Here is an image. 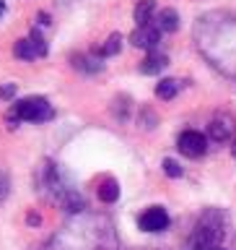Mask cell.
Returning a JSON list of instances; mask_svg holds the SVG:
<instances>
[{
  "label": "cell",
  "mask_w": 236,
  "mask_h": 250,
  "mask_svg": "<svg viewBox=\"0 0 236 250\" xmlns=\"http://www.w3.org/2000/svg\"><path fill=\"white\" fill-rule=\"evenodd\" d=\"M231 154H234V159H236V138H234V146H231Z\"/></svg>",
  "instance_id": "25"
},
{
  "label": "cell",
  "mask_w": 236,
  "mask_h": 250,
  "mask_svg": "<svg viewBox=\"0 0 236 250\" xmlns=\"http://www.w3.org/2000/svg\"><path fill=\"white\" fill-rule=\"evenodd\" d=\"M153 11H156V3L153 0H140L135 5V11H132V19H135L138 26H148V23H153Z\"/></svg>",
  "instance_id": "14"
},
{
  "label": "cell",
  "mask_w": 236,
  "mask_h": 250,
  "mask_svg": "<svg viewBox=\"0 0 236 250\" xmlns=\"http://www.w3.org/2000/svg\"><path fill=\"white\" fill-rule=\"evenodd\" d=\"M47 52H50V47H47V39L42 37L39 26L31 29V31H29V37L16 39V44H13V55H16L18 60H36V58H47Z\"/></svg>",
  "instance_id": "5"
},
{
  "label": "cell",
  "mask_w": 236,
  "mask_h": 250,
  "mask_svg": "<svg viewBox=\"0 0 236 250\" xmlns=\"http://www.w3.org/2000/svg\"><path fill=\"white\" fill-rule=\"evenodd\" d=\"M13 97H16V83L0 86V99H13Z\"/></svg>",
  "instance_id": "19"
},
{
  "label": "cell",
  "mask_w": 236,
  "mask_h": 250,
  "mask_svg": "<svg viewBox=\"0 0 236 250\" xmlns=\"http://www.w3.org/2000/svg\"><path fill=\"white\" fill-rule=\"evenodd\" d=\"M5 13V0H0V16Z\"/></svg>",
  "instance_id": "24"
},
{
  "label": "cell",
  "mask_w": 236,
  "mask_h": 250,
  "mask_svg": "<svg viewBox=\"0 0 236 250\" xmlns=\"http://www.w3.org/2000/svg\"><path fill=\"white\" fill-rule=\"evenodd\" d=\"M99 201L101 203H114L117 198H120V185H117V180L114 177H104L99 183Z\"/></svg>",
  "instance_id": "13"
},
{
  "label": "cell",
  "mask_w": 236,
  "mask_h": 250,
  "mask_svg": "<svg viewBox=\"0 0 236 250\" xmlns=\"http://www.w3.org/2000/svg\"><path fill=\"white\" fill-rule=\"evenodd\" d=\"M36 23H39V26H50V13L39 11V13H36Z\"/></svg>",
  "instance_id": "21"
},
{
  "label": "cell",
  "mask_w": 236,
  "mask_h": 250,
  "mask_svg": "<svg viewBox=\"0 0 236 250\" xmlns=\"http://www.w3.org/2000/svg\"><path fill=\"white\" fill-rule=\"evenodd\" d=\"M179 86H182V81H177V78H161V83L156 86V97L159 99H174Z\"/></svg>",
  "instance_id": "16"
},
{
  "label": "cell",
  "mask_w": 236,
  "mask_h": 250,
  "mask_svg": "<svg viewBox=\"0 0 236 250\" xmlns=\"http://www.w3.org/2000/svg\"><path fill=\"white\" fill-rule=\"evenodd\" d=\"M73 68L81 70V73H101L104 70V62H101V58L96 52L93 55H73Z\"/></svg>",
  "instance_id": "10"
},
{
  "label": "cell",
  "mask_w": 236,
  "mask_h": 250,
  "mask_svg": "<svg viewBox=\"0 0 236 250\" xmlns=\"http://www.w3.org/2000/svg\"><path fill=\"white\" fill-rule=\"evenodd\" d=\"M54 3H60V5H73V3H78V0H54Z\"/></svg>",
  "instance_id": "23"
},
{
  "label": "cell",
  "mask_w": 236,
  "mask_h": 250,
  "mask_svg": "<svg viewBox=\"0 0 236 250\" xmlns=\"http://www.w3.org/2000/svg\"><path fill=\"white\" fill-rule=\"evenodd\" d=\"M161 34L163 31L156 26V23H148V26H138L135 31L130 34V42L140 47V50H148V52H153L156 47L161 44Z\"/></svg>",
  "instance_id": "8"
},
{
  "label": "cell",
  "mask_w": 236,
  "mask_h": 250,
  "mask_svg": "<svg viewBox=\"0 0 236 250\" xmlns=\"http://www.w3.org/2000/svg\"><path fill=\"white\" fill-rule=\"evenodd\" d=\"M177 148L184 156H190V159H198V156L208 151V138L200 130H182L177 138Z\"/></svg>",
  "instance_id": "6"
},
{
  "label": "cell",
  "mask_w": 236,
  "mask_h": 250,
  "mask_svg": "<svg viewBox=\"0 0 236 250\" xmlns=\"http://www.w3.org/2000/svg\"><path fill=\"white\" fill-rule=\"evenodd\" d=\"M54 117V109L50 104V99L44 97H23L16 99L11 109H8L5 120L11 123V128H16L18 123H47Z\"/></svg>",
  "instance_id": "4"
},
{
  "label": "cell",
  "mask_w": 236,
  "mask_h": 250,
  "mask_svg": "<svg viewBox=\"0 0 236 250\" xmlns=\"http://www.w3.org/2000/svg\"><path fill=\"white\" fill-rule=\"evenodd\" d=\"M208 136L216 141V144H223V141H231V136H234V120L229 115H218V117H213L210 120V125H208Z\"/></svg>",
  "instance_id": "9"
},
{
  "label": "cell",
  "mask_w": 236,
  "mask_h": 250,
  "mask_svg": "<svg viewBox=\"0 0 236 250\" xmlns=\"http://www.w3.org/2000/svg\"><path fill=\"white\" fill-rule=\"evenodd\" d=\"M36 190L44 195L47 201H52L54 206H60L65 214H83L86 211V198L83 193L75 188L70 175L60 167L57 162L44 159L36 169Z\"/></svg>",
  "instance_id": "3"
},
{
  "label": "cell",
  "mask_w": 236,
  "mask_h": 250,
  "mask_svg": "<svg viewBox=\"0 0 236 250\" xmlns=\"http://www.w3.org/2000/svg\"><path fill=\"white\" fill-rule=\"evenodd\" d=\"M169 224H171V219L163 206H148L138 216V227L143 232H163V229H169Z\"/></svg>",
  "instance_id": "7"
},
{
  "label": "cell",
  "mask_w": 236,
  "mask_h": 250,
  "mask_svg": "<svg viewBox=\"0 0 236 250\" xmlns=\"http://www.w3.org/2000/svg\"><path fill=\"white\" fill-rule=\"evenodd\" d=\"M156 26H159L161 31H177L179 29V13L174 11V8H161L159 16H156Z\"/></svg>",
  "instance_id": "12"
},
{
  "label": "cell",
  "mask_w": 236,
  "mask_h": 250,
  "mask_svg": "<svg viewBox=\"0 0 236 250\" xmlns=\"http://www.w3.org/2000/svg\"><path fill=\"white\" fill-rule=\"evenodd\" d=\"M29 224H31V227H39V224H42V219H39V214H29Z\"/></svg>",
  "instance_id": "22"
},
{
  "label": "cell",
  "mask_w": 236,
  "mask_h": 250,
  "mask_svg": "<svg viewBox=\"0 0 236 250\" xmlns=\"http://www.w3.org/2000/svg\"><path fill=\"white\" fill-rule=\"evenodd\" d=\"M182 250H229V248H223V245H202V242H195V240H187Z\"/></svg>",
  "instance_id": "18"
},
{
  "label": "cell",
  "mask_w": 236,
  "mask_h": 250,
  "mask_svg": "<svg viewBox=\"0 0 236 250\" xmlns=\"http://www.w3.org/2000/svg\"><path fill=\"white\" fill-rule=\"evenodd\" d=\"M169 65V58L163 52H148V58L140 62V73H145V76H156V73H161L163 68Z\"/></svg>",
  "instance_id": "11"
},
{
  "label": "cell",
  "mask_w": 236,
  "mask_h": 250,
  "mask_svg": "<svg viewBox=\"0 0 236 250\" xmlns=\"http://www.w3.org/2000/svg\"><path fill=\"white\" fill-rule=\"evenodd\" d=\"M192 37L210 65L236 81V16L210 11L195 21Z\"/></svg>",
  "instance_id": "1"
},
{
  "label": "cell",
  "mask_w": 236,
  "mask_h": 250,
  "mask_svg": "<svg viewBox=\"0 0 236 250\" xmlns=\"http://www.w3.org/2000/svg\"><path fill=\"white\" fill-rule=\"evenodd\" d=\"M120 50H122V34H109L107 42L101 44V47H96L93 52H96L99 58L104 60V58H112V55H117Z\"/></svg>",
  "instance_id": "15"
},
{
  "label": "cell",
  "mask_w": 236,
  "mask_h": 250,
  "mask_svg": "<svg viewBox=\"0 0 236 250\" xmlns=\"http://www.w3.org/2000/svg\"><path fill=\"white\" fill-rule=\"evenodd\" d=\"M161 167H163V172H166L169 177H182V164L174 162V159H163Z\"/></svg>",
  "instance_id": "17"
},
{
  "label": "cell",
  "mask_w": 236,
  "mask_h": 250,
  "mask_svg": "<svg viewBox=\"0 0 236 250\" xmlns=\"http://www.w3.org/2000/svg\"><path fill=\"white\" fill-rule=\"evenodd\" d=\"M8 195V177H5V172H0V201H3Z\"/></svg>",
  "instance_id": "20"
},
{
  "label": "cell",
  "mask_w": 236,
  "mask_h": 250,
  "mask_svg": "<svg viewBox=\"0 0 236 250\" xmlns=\"http://www.w3.org/2000/svg\"><path fill=\"white\" fill-rule=\"evenodd\" d=\"M42 250H120V240L107 214L83 211L62 224Z\"/></svg>",
  "instance_id": "2"
}]
</instances>
